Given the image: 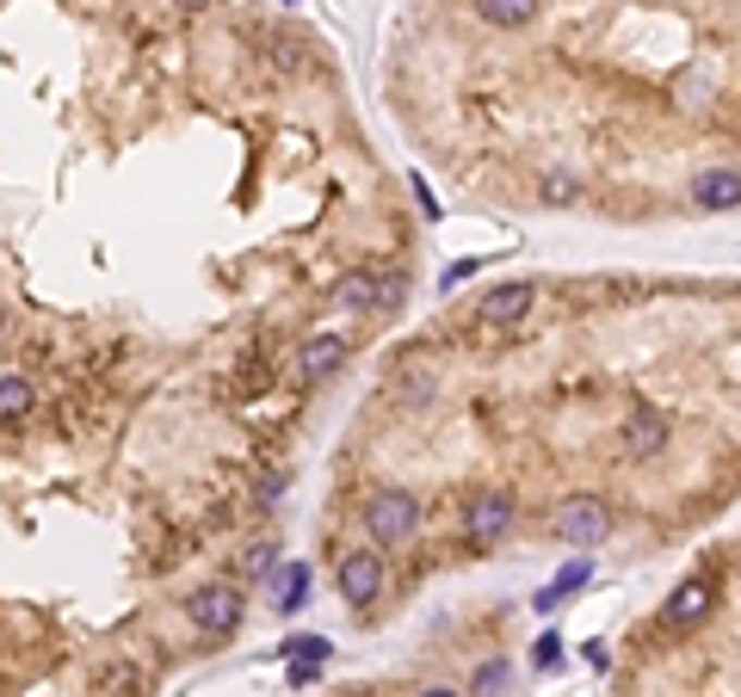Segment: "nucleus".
I'll return each mask as SVG.
<instances>
[{"mask_svg": "<svg viewBox=\"0 0 741 697\" xmlns=\"http://www.w3.org/2000/svg\"><path fill=\"white\" fill-rule=\"evenodd\" d=\"M328 302H334V309H371V302H378L383 309V278L378 272H341L334 290H328Z\"/></svg>", "mask_w": 741, "mask_h": 697, "instance_id": "obj_9", "label": "nucleus"}, {"mask_svg": "<svg viewBox=\"0 0 741 697\" xmlns=\"http://www.w3.org/2000/svg\"><path fill=\"white\" fill-rule=\"evenodd\" d=\"M532 302H538L532 284H501V290L482 297V327H519V321L532 315Z\"/></svg>", "mask_w": 741, "mask_h": 697, "instance_id": "obj_6", "label": "nucleus"}, {"mask_svg": "<svg viewBox=\"0 0 741 697\" xmlns=\"http://www.w3.org/2000/svg\"><path fill=\"white\" fill-rule=\"evenodd\" d=\"M25 408H32V383H25L20 371H7V383H0V414H7V420H20Z\"/></svg>", "mask_w": 741, "mask_h": 697, "instance_id": "obj_16", "label": "nucleus"}, {"mask_svg": "<svg viewBox=\"0 0 741 697\" xmlns=\"http://www.w3.org/2000/svg\"><path fill=\"white\" fill-rule=\"evenodd\" d=\"M186 618L198 623L205 636H223V630L242 623V593H235V586H198L186 599Z\"/></svg>", "mask_w": 741, "mask_h": 697, "instance_id": "obj_2", "label": "nucleus"}, {"mask_svg": "<svg viewBox=\"0 0 741 697\" xmlns=\"http://www.w3.org/2000/svg\"><path fill=\"white\" fill-rule=\"evenodd\" d=\"M625 445H630L637 457L667 451V420L655 414V408H637V414H630V426H625Z\"/></svg>", "mask_w": 741, "mask_h": 697, "instance_id": "obj_11", "label": "nucleus"}, {"mask_svg": "<svg viewBox=\"0 0 741 697\" xmlns=\"http://www.w3.org/2000/svg\"><path fill=\"white\" fill-rule=\"evenodd\" d=\"M415 697H464V692H452V685H427V692H415Z\"/></svg>", "mask_w": 741, "mask_h": 697, "instance_id": "obj_22", "label": "nucleus"}, {"mask_svg": "<svg viewBox=\"0 0 741 697\" xmlns=\"http://www.w3.org/2000/svg\"><path fill=\"white\" fill-rule=\"evenodd\" d=\"M544 198H556V204L575 198V179H569V173H551V179H544Z\"/></svg>", "mask_w": 741, "mask_h": 697, "instance_id": "obj_21", "label": "nucleus"}, {"mask_svg": "<svg viewBox=\"0 0 741 697\" xmlns=\"http://www.w3.org/2000/svg\"><path fill=\"white\" fill-rule=\"evenodd\" d=\"M692 204L699 210H741V173L736 167H704L692 179Z\"/></svg>", "mask_w": 741, "mask_h": 697, "instance_id": "obj_8", "label": "nucleus"}, {"mask_svg": "<svg viewBox=\"0 0 741 697\" xmlns=\"http://www.w3.org/2000/svg\"><path fill=\"white\" fill-rule=\"evenodd\" d=\"M556 531L569 537L575 549H593V544H606V531H612V512L606 500H593V494H581V500H569L563 507V519H556Z\"/></svg>", "mask_w": 741, "mask_h": 697, "instance_id": "obj_3", "label": "nucleus"}, {"mask_svg": "<svg viewBox=\"0 0 741 697\" xmlns=\"http://www.w3.org/2000/svg\"><path fill=\"white\" fill-rule=\"evenodd\" d=\"M588 574H593V562L581 556V562H569V568H563V574H556V581L544 586V593H538L532 605H538V611H556V605L569 599V593H581V586H588Z\"/></svg>", "mask_w": 741, "mask_h": 697, "instance_id": "obj_13", "label": "nucleus"}, {"mask_svg": "<svg viewBox=\"0 0 741 697\" xmlns=\"http://www.w3.org/2000/svg\"><path fill=\"white\" fill-rule=\"evenodd\" d=\"M291 685H297V692H304V685H316V679H322V660H291Z\"/></svg>", "mask_w": 741, "mask_h": 697, "instance_id": "obj_18", "label": "nucleus"}, {"mask_svg": "<svg viewBox=\"0 0 741 697\" xmlns=\"http://www.w3.org/2000/svg\"><path fill=\"white\" fill-rule=\"evenodd\" d=\"M346 364V339H334V334H316L304 346V359H297V371H304V383H316V377H328V371H341Z\"/></svg>", "mask_w": 741, "mask_h": 697, "instance_id": "obj_10", "label": "nucleus"}, {"mask_svg": "<svg viewBox=\"0 0 741 697\" xmlns=\"http://www.w3.org/2000/svg\"><path fill=\"white\" fill-rule=\"evenodd\" d=\"M242 574H279V556H272V544H247V556H242Z\"/></svg>", "mask_w": 741, "mask_h": 697, "instance_id": "obj_17", "label": "nucleus"}, {"mask_svg": "<svg viewBox=\"0 0 741 697\" xmlns=\"http://www.w3.org/2000/svg\"><path fill=\"white\" fill-rule=\"evenodd\" d=\"M501 679H507V667H501V660H489V667L476 673V692H501Z\"/></svg>", "mask_w": 741, "mask_h": 697, "instance_id": "obj_20", "label": "nucleus"}, {"mask_svg": "<svg viewBox=\"0 0 741 697\" xmlns=\"http://www.w3.org/2000/svg\"><path fill=\"white\" fill-rule=\"evenodd\" d=\"M378 593H383L378 549H346V556H341V599L346 605H371Z\"/></svg>", "mask_w": 741, "mask_h": 697, "instance_id": "obj_4", "label": "nucleus"}, {"mask_svg": "<svg viewBox=\"0 0 741 697\" xmlns=\"http://www.w3.org/2000/svg\"><path fill=\"white\" fill-rule=\"evenodd\" d=\"M464 525H470L476 544H494L501 531L514 525V494H476L470 512H464Z\"/></svg>", "mask_w": 741, "mask_h": 697, "instance_id": "obj_7", "label": "nucleus"}, {"mask_svg": "<svg viewBox=\"0 0 741 697\" xmlns=\"http://www.w3.org/2000/svg\"><path fill=\"white\" fill-rule=\"evenodd\" d=\"M328 655H334V642L328 636H285L279 642V660H322L328 667Z\"/></svg>", "mask_w": 741, "mask_h": 697, "instance_id": "obj_15", "label": "nucleus"}, {"mask_svg": "<svg viewBox=\"0 0 741 697\" xmlns=\"http://www.w3.org/2000/svg\"><path fill=\"white\" fill-rule=\"evenodd\" d=\"M532 660H538V667H556V660H563V636H538Z\"/></svg>", "mask_w": 741, "mask_h": 697, "instance_id": "obj_19", "label": "nucleus"}, {"mask_svg": "<svg viewBox=\"0 0 741 697\" xmlns=\"http://www.w3.org/2000/svg\"><path fill=\"white\" fill-rule=\"evenodd\" d=\"M476 13H482V25H526L538 13V0H476Z\"/></svg>", "mask_w": 741, "mask_h": 697, "instance_id": "obj_14", "label": "nucleus"}, {"mask_svg": "<svg viewBox=\"0 0 741 697\" xmlns=\"http://www.w3.org/2000/svg\"><path fill=\"white\" fill-rule=\"evenodd\" d=\"M711 599H717V586L704 581V574H686V581L674 586V599H667L662 623H667V630H692V623H704Z\"/></svg>", "mask_w": 741, "mask_h": 697, "instance_id": "obj_5", "label": "nucleus"}, {"mask_svg": "<svg viewBox=\"0 0 741 697\" xmlns=\"http://www.w3.org/2000/svg\"><path fill=\"white\" fill-rule=\"evenodd\" d=\"M272 605H279V611H304L309 605V562H279V574H272Z\"/></svg>", "mask_w": 741, "mask_h": 697, "instance_id": "obj_12", "label": "nucleus"}, {"mask_svg": "<svg viewBox=\"0 0 741 697\" xmlns=\"http://www.w3.org/2000/svg\"><path fill=\"white\" fill-rule=\"evenodd\" d=\"M173 7H186V13H198V7H210V0H173Z\"/></svg>", "mask_w": 741, "mask_h": 697, "instance_id": "obj_23", "label": "nucleus"}, {"mask_svg": "<svg viewBox=\"0 0 741 697\" xmlns=\"http://www.w3.org/2000/svg\"><path fill=\"white\" fill-rule=\"evenodd\" d=\"M365 525H371L378 544H402V537L420 525V500L415 494H402V488H383V494L365 500Z\"/></svg>", "mask_w": 741, "mask_h": 697, "instance_id": "obj_1", "label": "nucleus"}]
</instances>
